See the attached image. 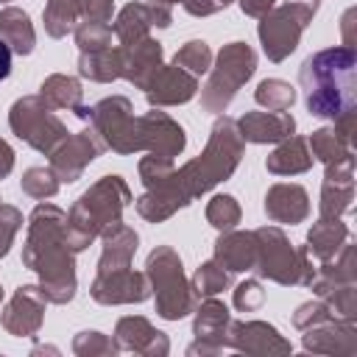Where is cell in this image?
Instances as JSON below:
<instances>
[{
  "instance_id": "6da1fadb",
  "label": "cell",
  "mask_w": 357,
  "mask_h": 357,
  "mask_svg": "<svg viewBox=\"0 0 357 357\" xmlns=\"http://www.w3.org/2000/svg\"><path fill=\"white\" fill-rule=\"evenodd\" d=\"M67 212L50 201H39L28 215L22 243V265L39 276L47 304H70L78 290L75 254L64 243Z\"/></svg>"
},
{
  "instance_id": "7a4b0ae2",
  "label": "cell",
  "mask_w": 357,
  "mask_h": 357,
  "mask_svg": "<svg viewBox=\"0 0 357 357\" xmlns=\"http://www.w3.org/2000/svg\"><path fill=\"white\" fill-rule=\"evenodd\" d=\"M298 84L312 117L337 120L357 106V53L335 45L310 53L298 67Z\"/></svg>"
},
{
  "instance_id": "3957f363",
  "label": "cell",
  "mask_w": 357,
  "mask_h": 357,
  "mask_svg": "<svg viewBox=\"0 0 357 357\" xmlns=\"http://www.w3.org/2000/svg\"><path fill=\"white\" fill-rule=\"evenodd\" d=\"M243 153H245V139L237 131V120L229 114H218L209 128V139L204 151L187 165L173 170V184L181 201L190 206L195 198H201L220 181L231 178L243 162Z\"/></svg>"
},
{
  "instance_id": "277c9868",
  "label": "cell",
  "mask_w": 357,
  "mask_h": 357,
  "mask_svg": "<svg viewBox=\"0 0 357 357\" xmlns=\"http://www.w3.org/2000/svg\"><path fill=\"white\" fill-rule=\"evenodd\" d=\"M134 201L131 187L126 184L123 176H100L95 184H89L70 206L67 220H64V243L73 254L86 251L103 229L112 223L123 220V212Z\"/></svg>"
},
{
  "instance_id": "5b68a950",
  "label": "cell",
  "mask_w": 357,
  "mask_h": 357,
  "mask_svg": "<svg viewBox=\"0 0 357 357\" xmlns=\"http://www.w3.org/2000/svg\"><path fill=\"white\" fill-rule=\"evenodd\" d=\"M257 237V265L254 273L259 279L276 282L282 287H310L315 276V262L307 248H296L290 237L279 226H259L254 229Z\"/></svg>"
},
{
  "instance_id": "8992f818",
  "label": "cell",
  "mask_w": 357,
  "mask_h": 357,
  "mask_svg": "<svg viewBox=\"0 0 357 357\" xmlns=\"http://www.w3.org/2000/svg\"><path fill=\"white\" fill-rule=\"evenodd\" d=\"M145 276L151 282V296L156 301V315L165 321L187 318L198 298L184 273V262L173 245H156L145 259Z\"/></svg>"
},
{
  "instance_id": "52a82bcc",
  "label": "cell",
  "mask_w": 357,
  "mask_h": 357,
  "mask_svg": "<svg viewBox=\"0 0 357 357\" xmlns=\"http://www.w3.org/2000/svg\"><path fill=\"white\" fill-rule=\"evenodd\" d=\"M254 73H257V53L248 42L223 45L209 67L206 84L201 86V109L212 114H223Z\"/></svg>"
},
{
  "instance_id": "ba28073f",
  "label": "cell",
  "mask_w": 357,
  "mask_h": 357,
  "mask_svg": "<svg viewBox=\"0 0 357 357\" xmlns=\"http://www.w3.org/2000/svg\"><path fill=\"white\" fill-rule=\"evenodd\" d=\"M321 0H284L282 6H273L259 17L257 36L262 45V53L268 61L279 64L284 61L301 42L304 28L318 14Z\"/></svg>"
},
{
  "instance_id": "9c48e42d",
  "label": "cell",
  "mask_w": 357,
  "mask_h": 357,
  "mask_svg": "<svg viewBox=\"0 0 357 357\" xmlns=\"http://www.w3.org/2000/svg\"><path fill=\"white\" fill-rule=\"evenodd\" d=\"M8 128L17 139L31 145L39 153H53L56 145L70 134L61 117L36 95H22L8 109Z\"/></svg>"
},
{
  "instance_id": "30bf717a",
  "label": "cell",
  "mask_w": 357,
  "mask_h": 357,
  "mask_svg": "<svg viewBox=\"0 0 357 357\" xmlns=\"http://www.w3.org/2000/svg\"><path fill=\"white\" fill-rule=\"evenodd\" d=\"M89 126L100 137L103 148H109L120 156H131V153L142 151L139 117L134 114V106L126 95H112V98L98 100L92 106Z\"/></svg>"
},
{
  "instance_id": "8fae6325",
  "label": "cell",
  "mask_w": 357,
  "mask_h": 357,
  "mask_svg": "<svg viewBox=\"0 0 357 357\" xmlns=\"http://www.w3.org/2000/svg\"><path fill=\"white\" fill-rule=\"evenodd\" d=\"M231 312L229 307L209 296V298H198L195 310H192V335L195 340L187 346L190 357H218L229 349V329H231Z\"/></svg>"
},
{
  "instance_id": "7c38bea8",
  "label": "cell",
  "mask_w": 357,
  "mask_h": 357,
  "mask_svg": "<svg viewBox=\"0 0 357 357\" xmlns=\"http://www.w3.org/2000/svg\"><path fill=\"white\" fill-rule=\"evenodd\" d=\"M103 151H106V148H103L100 137L95 134L92 126H86V128H81V131H75V134H67V137L56 145V151L50 153V170L56 173V178H59L61 184H73V181H78V178L84 176V170H86Z\"/></svg>"
},
{
  "instance_id": "4fadbf2b",
  "label": "cell",
  "mask_w": 357,
  "mask_h": 357,
  "mask_svg": "<svg viewBox=\"0 0 357 357\" xmlns=\"http://www.w3.org/2000/svg\"><path fill=\"white\" fill-rule=\"evenodd\" d=\"M92 301L103 307H117V304H142L151 298V282L145 271L117 268V271H98L92 284H89Z\"/></svg>"
},
{
  "instance_id": "5bb4252c",
  "label": "cell",
  "mask_w": 357,
  "mask_h": 357,
  "mask_svg": "<svg viewBox=\"0 0 357 357\" xmlns=\"http://www.w3.org/2000/svg\"><path fill=\"white\" fill-rule=\"evenodd\" d=\"M45 307L47 298L39 284H20L0 310V326L11 337H36L45 324Z\"/></svg>"
},
{
  "instance_id": "9a60e30c",
  "label": "cell",
  "mask_w": 357,
  "mask_h": 357,
  "mask_svg": "<svg viewBox=\"0 0 357 357\" xmlns=\"http://www.w3.org/2000/svg\"><path fill=\"white\" fill-rule=\"evenodd\" d=\"M170 22H173V11L167 3H159V0L126 3L114 14L112 33L120 45H131L137 39L151 36V28H170Z\"/></svg>"
},
{
  "instance_id": "2e32d148",
  "label": "cell",
  "mask_w": 357,
  "mask_h": 357,
  "mask_svg": "<svg viewBox=\"0 0 357 357\" xmlns=\"http://www.w3.org/2000/svg\"><path fill=\"white\" fill-rule=\"evenodd\" d=\"M229 349L251 357H271V354H290V340L268 321H231L229 329Z\"/></svg>"
},
{
  "instance_id": "e0dca14e",
  "label": "cell",
  "mask_w": 357,
  "mask_h": 357,
  "mask_svg": "<svg viewBox=\"0 0 357 357\" xmlns=\"http://www.w3.org/2000/svg\"><path fill=\"white\" fill-rule=\"evenodd\" d=\"M351 201H354V153L324 165L318 215L321 218H343L351 209Z\"/></svg>"
},
{
  "instance_id": "ac0fdd59",
  "label": "cell",
  "mask_w": 357,
  "mask_h": 357,
  "mask_svg": "<svg viewBox=\"0 0 357 357\" xmlns=\"http://www.w3.org/2000/svg\"><path fill=\"white\" fill-rule=\"evenodd\" d=\"M139 131H142V151L159 156V159H176L187 148L184 128L167 114L151 106V112L139 114Z\"/></svg>"
},
{
  "instance_id": "d6986e66",
  "label": "cell",
  "mask_w": 357,
  "mask_h": 357,
  "mask_svg": "<svg viewBox=\"0 0 357 357\" xmlns=\"http://www.w3.org/2000/svg\"><path fill=\"white\" fill-rule=\"evenodd\" d=\"M117 47H120V61H123L120 78H126L137 89H148V84L165 67L162 42L153 36H145V39H137L131 45H117Z\"/></svg>"
},
{
  "instance_id": "ffe728a7",
  "label": "cell",
  "mask_w": 357,
  "mask_h": 357,
  "mask_svg": "<svg viewBox=\"0 0 357 357\" xmlns=\"http://www.w3.org/2000/svg\"><path fill=\"white\" fill-rule=\"evenodd\" d=\"M114 343L120 351H134L142 357H165L170 351V337L145 315H123L114 324Z\"/></svg>"
},
{
  "instance_id": "44dd1931",
  "label": "cell",
  "mask_w": 357,
  "mask_h": 357,
  "mask_svg": "<svg viewBox=\"0 0 357 357\" xmlns=\"http://www.w3.org/2000/svg\"><path fill=\"white\" fill-rule=\"evenodd\" d=\"M354 117H357V112L351 109V112L340 114L337 120H332L329 126L315 128L307 139V148H310L312 159L329 165V162L351 156L354 153Z\"/></svg>"
},
{
  "instance_id": "7402d4cb",
  "label": "cell",
  "mask_w": 357,
  "mask_h": 357,
  "mask_svg": "<svg viewBox=\"0 0 357 357\" xmlns=\"http://www.w3.org/2000/svg\"><path fill=\"white\" fill-rule=\"evenodd\" d=\"M304 351L326 354V357H354L357 354V324L349 321H324L318 326L304 329L301 335Z\"/></svg>"
},
{
  "instance_id": "603a6c76",
  "label": "cell",
  "mask_w": 357,
  "mask_h": 357,
  "mask_svg": "<svg viewBox=\"0 0 357 357\" xmlns=\"http://www.w3.org/2000/svg\"><path fill=\"white\" fill-rule=\"evenodd\" d=\"M262 209H265L271 223L296 226V223H304L310 218V195H307V190L301 184L276 181V184L268 187Z\"/></svg>"
},
{
  "instance_id": "cb8c5ba5",
  "label": "cell",
  "mask_w": 357,
  "mask_h": 357,
  "mask_svg": "<svg viewBox=\"0 0 357 357\" xmlns=\"http://www.w3.org/2000/svg\"><path fill=\"white\" fill-rule=\"evenodd\" d=\"M195 95H198V78L190 75L187 70L176 67V64L162 67L156 73V78L145 89V100L153 109H162V106H184Z\"/></svg>"
},
{
  "instance_id": "d4e9b609",
  "label": "cell",
  "mask_w": 357,
  "mask_h": 357,
  "mask_svg": "<svg viewBox=\"0 0 357 357\" xmlns=\"http://www.w3.org/2000/svg\"><path fill=\"white\" fill-rule=\"evenodd\" d=\"M237 131L245 142L276 145L296 134V120L290 112H245L237 120Z\"/></svg>"
},
{
  "instance_id": "484cf974",
  "label": "cell",
  "mask_w": 357,
  "mask_h": 357,
  "mask_svg": "<svg viewBox=\"0 0 357 357\" xmlns=\"http://www.w3.org/2000/svg\"><path fill=\"white\" fill-rule=\"evenodd\" d=\"M229 273H248L257 265V237L254 231H240V229H229L220 231V237L215 240V257Z\"/></svg>"
},
{
  "instance_id": "4316f807",
  "label": "cell",
  "mask_w": 357,
  "mask_h": 357,
  "mask_svg": "<svg viewBox=\"0 0 357 357\" xmlns=\"http://www.w3.org/2000/svg\"><path fill=\"white\" fill-rule=\"evenodd\" d=\"M343 284H357V251L351 243H346L332 259L318 262L315 276L310 282L315 296H324L332 287H343Z\"/></svg>"
},
{
  "instance_id": "83f0119b",
  "label": "cell",
  "mask_w": 357,
  "mask_h": 357,
  "mask_svg": "<svg viewBox=\"0 0 357 357\" xmlns=\"http://www.w3.org/2000/svg\"><path fill=\"white\" fill-rule=\"evenodd\" d=\"M100 240H103V248H100L98 271H117V268L131 265V259L137 254V245H139V234L131 226L117 220L109 229H103Z\"/></svg>"
},
{
  "instance_id": "f1b7e54d",
  "label": "cell",
  "mask_w": 357,
  "mask_h": 357,
  "mask_svg": "<svg viewBox=\"0 0 357 357\" xmlns=\"http://www.w3.org/2000/svg\"><path fill=\"white\" fill-rule=\"evenodd\" d=\"M349 240H351V231L343 223V218H321L318 215V220L307 231L304 248L315 262H324V259H332Z\"/></svg>"
},
{
  "instance_id": "f546056e",
  "label": "cell",
  "mask_w": 357,
  "mask_h": 357,
  "mask_svg": "<svg viewBox=\"0 0 357 357\" xmlns=\"http://www.w3.org/2000/svg\"><path fill=\"white\" fill-rule=\"evenodd\" d=\"M312 162L315 159L307 148V139L293 134V137L276 142V148L265 159V170L273 176H298V173H307L312 167Z\"/></svg>"
},
{
  "instance_id": "4dcf8cb0",
  "label": "cell",
  "mask_w": 357,
  "mask_h": 357,
  "mask_svg": "<svg viewBox=\"0 0 357 357\" xmlns=\"http://www.w3.org/2000/svg\"><path fill=\"white\" fill-rule=\"evenodd\" d=\"M0 39L11 47L14 56H31L36 47V31L28 11L17 6L0 8Z\"/></svg>"
},
{
  "instance_id": "1f68e13d",
  "label": "cell",
  "mask_w": 357,
  "mask_h": 357,
  "mask_svg": "<svg viewBox=\"0 0 357 357\" xmlns=\"http://www.w3.org/2000/svg\"><path fill=\"white\" fill-rule=\"evenodd\" d=\"M39 98L53 109V112H75L84 103V89L81 81L64 73H53L39 84Z\"/></svg>"
},
{
  "instance_id": "d6a6232c",
  "label": "cell",
  "mask_w": 357,
  "mask_h": 357,
  "mask_svg": "<svg viewBox=\"0 0 357 357\" xmlns=\"http://www.w3.org/2000/svg\"><path fill=\"white\" fill-rule=\"evenodd\" d=\"M123 73L120 47H103V50H86L78 56V75L95 84H112Z\"/></svg>"
},
{
  "instance_id": "836d02e7",
  "label": "cell",
  "mask_w": 357,
  "mask_h": 357,
  "mask_svg": "<svg viewBox=\"0 0 357 357\" xmlns=\"http://www.w3.org/2000/svg\"><path fill=\"white\" fill-rule=\"evenodd\" d=\"M78 20H81V0H47L45 3L42 22L50 39H64L67 33H73Z\"/></svg>"
},
{
  "instance_id": "e575fe53",
  "label": "cell",
  "mask_w": 357,
  "mask_h": 357,
  "mask_svg": "<svg viewBox=\"0 0 357 357\" xmlns=\"http://www.w3.org/2000/svg\"><path fill=\"white\" fill-rule=\"evenodd\" d=\"M190 284H192L195 298H209V296H218V293L231 287V273L218 259H206L195 268Z\"/></svg>"
},
{
  "instance_id": "d590c367",
  "label": "cell",
  "mask_w": 357,
  "mask_h": 357,
  "mask_svg": "<svg viewBox=\"0 0 357 357\" xmlns=\"http://www.w3.org/2000/svg\"><path fill=\"white\" fill-rule=\"evenodd\" d=\"M254 100L265 112H287L296 103V89L282 78H265L254 89Z\"/></svg>"
},
{
  "instance_id": "8d00e7d4",
  "label": "cell",
  "mask_w": 357,
  "mask_h": 357,
  "mask_svg": "<svg viewBox=\"0 0 357 357\" xmlns=\"http://www.w3.org/2000/svg\"><path fill=\"white\" fill-rule=\"evenodd\" d=\"M204 215H206V223H209L212 229L229 231V229H237V223H240V218H243V209H240V204H237L234 195L218 192V195L209 198Z\"/></svg>"
},
{
  "instance_id": "74e56055",
  "label": "cell",
  "mask_w": 357,
  "mask_h": 357,
  "mask_svg": "<svg viewBox=\"0 0 357 357\" xmlns=\"http://www.w3.org/2000/svg\"><path fill=\"white\" fill-rule=\"evenodd\" d=\"M173 64L181 67V70H187L190 75L201 78V75H206L209 67H212V47H209L204 39H190V42H184V45L176 50Z\"/></svg>"
},
{
  "instance_id": "f35d334b",
  "label": "cell",
  "mask_w": 357,
  "mask_h": 357,
  "mask_svg": "<svg viewBox=\"0 0 357 357\" xmlns=\"http://www.w3.org/2000/svg\"><path fill=\"white\" fill-rule=\"evenodd\" d=\"M59 187H61V181L56 178V173H53L50 167H28V170L22 173V178H20V190H22L28 198H33V201H47V198H53V195L59 192Z\"/></svg>"
},
{
  "instance_id": "ab89813d",
  "label": "cell",
  "mask_w": 357,
  "mask_h": 357,
  "mask_svg": "<svg viewBox=\"0 0 357 357\" xmlns=\"http://www.w3.org/2000/svg\"><path fill=\"white\" fill-rule=\"evenodd\" d=\"M329 315L335 321H349V324H357V284H343V287H332L329 293L318 296Z\"/></svg>"
},
{
  "instance_id": "60d3db41",
  "label": "cell",
  "mask_w": 357,
  "mask_h": 357,
  "mask_svg": "<svg viewBox=\"0 0 357 357\" xmlns=\"http://www.w3.org/2000/svg\"><path fill=\"white\" fill-rule=\"evenodd\" d=\"M70 349H73L75 357H114V354H120L114 337H109V335H103V332H98V329H84V332H78V335L73 337V346H70Z\"/></svg>"
},
{
  "instance_id": "b9f144b4",
  "label": "cell",
  "mask_w": 357,
  "mask_h": 357,
  "mask_svg": "<svg viewBox=\"0 0 357 357\" xmlns=\"http://www.w3.org/2000/svg\"><path fill=\"white\" fill-rule=\"evenodd\" d=\"M75 45L81 53L86 50H103V47H112V25L109 22H78L75 31Z\"/></svg>"
},
{
  "instance_id": "7bdbcfd3",
  "label": "cell",
  "mask_w": 357,
  "mask_h": 357,
  "mask_svg": "<svg viewBox=\"0 0 357 357\" xmlns=\"http://www.w3.org/2000/svg\"><path fill=\"white\" fill-rule=\"evenodd\" d=\"M22 229V212L14 204H3L0 201V259L11 251L17 231Z\"/></svg>"
},
{
  "instance_id": "ee69618b",
  "label": "cell",
  "mask_w": 357,
  "mask_h": 357,
  "mask_svg": "<svg viewBox=\"0 0 357 357\" xmlns=\"http://www.w3.org/2000/svg\"><path fill=\"white\" fill-rule=\"evenodd\" d=\"M231 301L240 312H257L265 301V290H262V282L259 279H245L240 282L234 290H231Z\"/></svg>"
},
{
  "instance_id": "f6af8a7d",
  "label": "cell",
  "mask_w": 357,
  "mask_h": 357,
  "mask_svg": "<svg viewBox=\"0 0 357 357\" xmlns=\"http://www.w3.org/2000/svg\"><path fill=\"white\" fill-rule=\"evenodd\" d=\"M290 321H293V326H296V329H301V332H304V329H310V326H318V324H324V321H332V315H329L326 304L315 296L312 301L298 304Z\"/></svg>"
},
{
  "instance_id": "bcb514c9",
  "label": "cell",
  "mask_w": 357,
  "mask_h": 357,
  "mask_svg": "<svg viewBox=\"0 0 357 357\" xmlns=\"http://www.w3.org/2000/svg\"><path fill=\"white\" fill-rule=\"evenodd\" d=\"M114 0H81V20L78 22H112Z\"/></svg>"
},
{
  "instance_id": "7dc6e473",
  "label": "cell",
  "mask_w": 357,
  "mask_h": 357,
  "mask_svg": "<svg viewBox=\"0 0 357 357\" xmlns=\"http://www.w3.org/2000/svg\"><path fill=\"white\" fill-rule=\"evenodd\" d=\"M231 3L234 0H181L184 11L190 17H212V14L223 11V8H229Z\"/></svg>"
},
{
  "instance_id": "c3c4849f",
  "label": "cell",
  "mask_w": 357,
  "mask_h": 357,
  "mask_svg": "<svg viewBox=\"0 0 357 357\" xmlns=\"http://www.w3.org/2000/svg\"><path fill=\"white\" fill-rule=\"evenodd\" d=\"M237 6H240V11H243L245 17L259 20L265 11H271V8L276 6V0H237Z\"/></svg>"
},
{
  "instance_id": "681fc988",
  "label": "cell",
  "mask_w": 357,
  "mask_h": 357,
  "mask_svg": "<svg viewBox=\"0 0 357 357\" xmlns=\"http://www.w3.org/2000/svg\"><path fill=\"white\" fill-rule=\"evenodd\" d=\"M14 170V148L0 137V178H6Z\"/></svg>"
},
{
  "instance_id": "f907efd6",
  "label": "cell",
  "mask_w": 357,
  "mask_h": 357,
  "mask_svg": "<svg viewBox=\"0 0 357 357\" xmlns=\"http://www.w3.org/2000/svg\"><path fill=\"white\" fill-rule=\"evenodd\" d=\"M11 59H14V53H11V47L0 39V81H6L8 75H11Z\"/></svg>"
},
{
  "instance_id": "816d5d0a",
  "label": "cell",
  "mask_w": 357,
  "mask_h": 357,
  "mask_svg": "<svg viewBox=\"0 0 357 357\" xmlns=\"http://www.w3.org/2000/svg\"><path fill=\"white\" fill-rule=\"evenodd\" d=\"M159 3H167V6H173V3H181V0H159Z\"/></svg>"
},
{
  "instance_id": "f5cc1de1",
  "label": "cell",
  "mask_w": 357,
  "mask_h": 357,
  "mask_svg": "<svg viewBox=\"0 0 357 357\" xmlns=\"http://www.w3.org/2000/svg\"><path fill=\"white\" fill-rule=\"evenodd\" d=\"M0 301H3V284H0Z\"/></svg>"
},
{
  "instance_id": "db71d44e",
  "label": "cell",
  "mask_w": 357,
  "mask_h": 357,
  "mask_svg": "<svg viewBox=\"0 0 357 357\" xmlns=\"http://www.w3.org/2000/svg\"><path fill=\"white\" fill-rule=\"evenodd\" d=\"M0 3H8V0H0Z\"/></svg>"
}]
</instances>
